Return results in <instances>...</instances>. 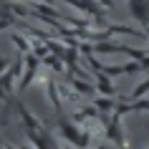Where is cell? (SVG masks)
I'll list each match as a JSON object with an SVG mask.
<instances>
[{
    "mask_svg": "<svg viewBox=\"0 0 149 149\" xmlns=\"http://www.w3.org/2000/svg\"><path fill=\"white\" fill-rule=\"evenodd\" d=\"M99 88H101L104 94H111V84H109V79H101V81H99Z\"/></svg>",
    "mask_w": 149,
    "mask_h": 149,
    "instance_id": "cell-3",
    "label": "cell"
},
{
    "mask_svg": "<svg viewBox=\"0 0 149 149\" xmlns=\"http://www.w3.org/2000/svg\"><path fill=\"white\" fill-rule=\"evenodd\" d=\"M63 149H71V147H63Z\"/></svg>",
    "mask_w": 149,
    "mask_h": 149,
    "instance_id": "cell-7",
    "label": "cell"
},
{
    "mask_svg": "<svg viewBox=\"0 0 149 149\" xmlns=\"http://www.w3.org/2000/svg\"><path fill=\"white\" fill-rule=\"evenodd\" d=\"M99 149H106V147H99Z\"/></svg>",
    "mask_w": 149,
    "mask_h": 149,
    "instance_id": "cell-6",
    "label": "cell"
},
{
    "mask_svg": "<svg viewBox=\"0 0 149 149\" xmlns=\"http://www.w3.org/2000/svg\"><path fill=\"white\" fill-rule=\"evenodd\" d=\"M5 66H8V61H5V58H0V73L5 71Z\"/></svg>",
    "mask_w": 149,
    "mask_h": 149,
    "instance_id": "cell-5",
    "label": "cell"
},
{
    "mask_svg": "<svg viewBox=\"0 0 149 149\" xmlns=\"http://www.w3.org/2000/svg\"><path fill=\"white\" fill-rule=\"evenodd\" d=\"M149 91V81L147 84H139V86H136V91H134V99H139V96H144Z\"/></svg>",
    "mask_w": 149,
    "mask_h": 149,
    "instance_id": "cell-2",
    "label": "cell"
},
{
    "mask_svg": "<svg viewBox=\"0 0 149 149\" xmlns=\"http://www.w3.org/2000/svg\"><path fill=\"white\" fill-rule=\"evenodd\" d=\"M58 126H61V134L66 136V141H73V144L81 147V149L88 147V141H91V134H88V132H84V134L76 132V129H73L68 121H63V119H61V124H58Z\"/></svg>",
    "mask_w": 149,
    "mask_h": 149,
    "instance_id": "cell-1",
    "label": "cell"
},
{
    "mask_svg": "<svg viewBox=\"0 0 149 149\" xmlns=\"http://www.w3.org/2000/svg\"><path fill=\"white\" fill-rule=\"evenodd\" d=\"M96 106H99L101 111H109V109H111V101H109V99H99V101H96Z\"/></svg>",
    "mask_w": 149,
    "mask_h": 149,
    "instance_id": "cell-4",
    "label": "cell"
}]
</instances>
